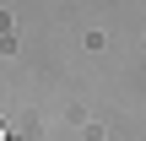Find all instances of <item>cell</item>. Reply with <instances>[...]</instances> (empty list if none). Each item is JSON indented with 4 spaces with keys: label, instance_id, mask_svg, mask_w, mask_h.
Wrapping results in <instances>:
<instances>
[{
    "label": "cell",
    "instance_id": "1",
    "mask_svg": "<svg viewBox=\"0 0 146 141\" xmlns=\"http://www.w3.org/2000/svg\"><path fill=\"white\" fill-rule=\"evenodd\" d=\"M0 141H5V130H0Z\"/></svg>",
    "mask_w": 146,
    "mask_h": 141
}]
</instances>
